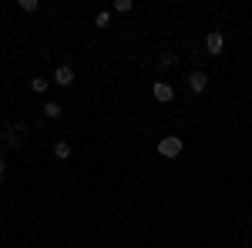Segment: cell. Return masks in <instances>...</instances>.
<instances>
[{
  "mask_svg": "<svg viewBox=\"0 0 252 248\" xmlns=\"http://www.w3.org/2000/svg\"><path fill=\"white\" fill-rule=\"evenodd\" d=\"M54 84H61V87H71V84H74V67L61 64L58 71H54Z\"/></svg>",
  "mask_w": 252,
  "mask_h": 248,
  "instance_id": "obj_3",
  "label": "cell"
},
{
  "mask_svg": "<svg viewBox=\"0 0 252 248\" xmlns=\"http://www.w3.org/2000/svg\"><path fill=\"white\" fill-rule=\"evenodd\" d=\"M31 91H34V94H44V91H47V81H44V77H34V81H31Z\"/></svg>",
  "mask_w": 252,
  "mask_h": 248,
  "instance_id": "obj_8",
  "label": "cell"
},
{
  "mask_svg": "<svg viewBox=\"0 0 252 248\" xmlns=\"http://www.w3.org/2000/svg\"><path fill=\"white\" fill-rule=\"evenodd\" d=\"M20 10L24 14H37V0H20Z\"/></svg>",
  "mask_w": 252,
  "mask_h": 248,
  "instance_id": "obj_10",
  "label": "cell"
},
{
  "mask_svg": "<svg viewBox=\"0 0 252 248\" xmlns=\"http://www.w3.org/2000/svg\"><path fill=\"white\" fill-rule=\"evenodd\" d=\"M131 7H135V3H131V0H115V10H118V14H128V10H131Z\"/></svg>",
  "mask_w": 252,
  "mask_h": 248,
  "instance_id": "obj_11",
  "label": "cell"
},
{
  "mask_svg": "<svg viewBox=\"0 0 252 248\" xmlns=\"http://www.w3.org/2000/svg\"><path fill=\"white\" fill-rule=\"evenodd\" d=\"M182 148H185V144H182V138H178V134H168V138H161V141H158V154H161V158H178Z\"/></svg>",
  "mask_w": 252,
  "mask_h": 248,
  "instance_id": "obj_1",
  "label": "cell"
},
{
  "mask_svg": "<svg viewBox=\"0 0 252 248\" xmlns=\"http://www.w3.org/2000/svg\"><path fill=\"white\" fill-rule=\"evenodd\" d=\"M205 47H209V54H215V57H219V54L225 51V37H222L219 30H212V34L205 37Z\"/></svg>",
  "mask_w": 252,
  "mask_h": 248,
  "instance_id": "obj_4",
  "label": "cell"
},
{
  "mask_svg": "<svg viewBox=\"0 0 252 248\" xmlns=\"http://www.w3.org/2000/svg\"><path fill=\"white\" fill-rule=\"evenodd\" d=\"M54 154H58L61 161H67V158H71V144H67V141H58V144H54Z\"/></svg>",
  "mask_w": 252,
  "mask_h": 248,
  "instance_id": "obj_7",
  "label": "cell"
},
{
  "mask_svg": "<svg viewBox=\"0 0 252 248\" xmlns=\"http://www.w3.org/2000/svg\"><path fill=\"white\" fill-rule=\"evenodd\" d=\"M175 64H178L175 54H161V57H158V67H175Z\"/></svg>",
  "mask_w": 252,
  "mask_h": 248,
  "instance_id": "obj_9",
  "label": "cell"
},
{
  "mask_svg": "<svg viewBox=\"0 0 252 248\" xmlns=\"http://www.w3.org/2000/svg\"><path fill=\"white\" fill-rule=\"evenodd\" d=\"M44 114H47V117H54V121H58V117L64 114V108H61L58 101H47V104H44Z\"/></svg>",
  "mask_w": 252,
  "mask_h": 248,
  "instance_id": "obj_6",
  "label": "cell"
},
{
  "mask_svg": "<svg viewBox=\"0 0 252 248\" xmlns=\"http://www.w3.org/2000/svg\"><path fill=\"white\" fill-rule=\"evenodd\" d=\"M205 87H209V77L202 74V71H195V74H189V91H192V94H202Z\"/></svg>",
  "mask_w": 252,
  "mask_h": 248,
  "instance_id": "obj_5",
  "label": "cell"
},
{
  "mask_svg": "<svg viewBox=\"0 0 252 248\" xmlns=\"http://www.w3.org/2000/svg\"><path fill=\"white\" fill-rule=\"evenodd\" d=\"M152 97H155V101H161V104H168V101H175V87L168 84V81H155Z\"/></svg>",
  "mask_w": 252,
  "mask_h": 248,
  "instance_id": "obj_2",
  "label": "cell"
},
{
  "mask_svg": "<svg viewBox=\"0 0 252 248\" xmlns=\"http://www.w3.org/2000/svg\"><path fill=\"white\" fill-rule=\"evenodd\" d=\"M94 24H97V27H108V24H111V14H97Z\"/></svg>",
  "mask_w": 252,
  "mask_h": 248,
  "instance_id": "obj_12",
  "label": "cell"
},
{
  "mask_svg": "<svg viewBox=\"0 0 252 248\" xmlns=\"http://www.w3.org/2000/svg\"><path fill=\"white\" fill-rule=\"evenodd\" d=\"M0 181H3V161H0Z\"/></svg>",
  "mask_w": 252,
  "mask_h": 248,
  "instance_id": "obj_13",
  "label": "cell"
}]
</instances>
